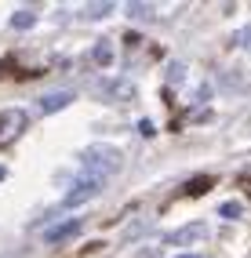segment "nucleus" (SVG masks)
<instances>
[{
    "label": "nucleus",
    "instance_id": "obj_13",
    "mask_svg": "<svg viewBox=\"0 0 251 258\" xmlns=\"http://www.w3.org/2000/svg\"><path fill=\"white\" fill-rule=\"evenodd\" d=\"M91 58H95L98 66H109V58H113V47H109L106 40H98V47L91 51Z\"/></svg>",
    "mask_w": 251,
    "mask_h": 258
},
{
    "label": "nucleus",
    "instance_id": "obj_14",
    "mask_svg": "<svg viewBox=\"0 0 251 258\" xmlns=\"http://www.w3.org/2000/svg\"><path fill=\"white\" fill-rule=\"evenodd\" d=\"M182 80H186V66L171 62V66H167V84H182Z\"/></svg>",
    "mask_w": 251,
    "mask_h": 258
},
{
    "label": "nucleus",
    "instance_id": "obj_19",
    "mask_svg": "<svg viewBox=\"0 0 251 258\" xmlns=\"http://www.w3.org/2000/svg\"><path fill=\"white\" fill-rule=\"evenodd\" d=\"M178 258H200V254H178Z\"/></svg>",
    "mask_w": 251,
    "mask_h": 258
},
{
    "label": "nucleus",
    "instance_id": "obj_4",
    "mask_svg": "<svg viewBox=\"0 0 251 258\" xmlns=\"http://www.w3.org/2000/svg\"><path fill=\"white\" fill-rule=\"evenodd\" d=\"M167 240H171L175 247H190V244H197V240H208V226H204V222H190V226L175 229Z\"/></svg>",
    "mask_w": 251,
    "mask_h": 258
},
{
    "label": "nucleus",
    "instance_id": "obj_1",
    "mask_svg": "<svg viewBox=\"0 0 251 258\" xmlns=\"http://www.w3.org/2000/svg\"><path fill=\"white\" fill-rule=\"evenodd\" d=\"M80 164H84V175H88V178H102V182H106L109 175H116V171L124 167V157H120V149H116V146L98 142V146H88V149H84Z\"/></svg>",
    "mask_w": 251,
    "mask_h": 258
},
{
    "label": "nucleus",
    "instance_id": "obj_15",
    "mask_svg": "<svg viewBox=\"0 0 251 258\" xmlns=\"http://www.w3.org/2000/svg\"><path fill=\"white\" fill-rule=\"evenodd\" d=\"M229 44H237V47H251V26H247V29H237Z\"/></svg>",
    "mask_w": 251,
    "mask_h": 258
},
{
    "label": "nucleus",
    "instance_id": "obj_16",
    "mask_svg": "<svg viewBox=\"0 0 251 258\" xmlns=\"http://www.w3.org/2000/svg\"><path fill=\"white\" fill-rule=\"evenodd\" d=\"M135 258H160V251L157 247H142V251H135Z\"/></svg>",
    "mask_w": 251,
    "mask_h": 258
},
{
    "label": "nucleus",
    "instance_id": "obj_10",
    "mask_svg": "<svg viewBox=\"0 0 251 258\" xmlns=\"http://www.w3.org/2000/svg\"><path fill=\"white\" fill-rule=\"evenodd\" d=\"M33 22H37V15H33L29 8H22V11H15V15H11V26H15V29H29Z\"/></svg>",
    "mask_w": 251,
    "mask_h": 258
},
{
    "label": "nucleus",
    "instance_id": "obj_2",
    "mask_svg": "<svg viewBox=\"0 0 251 258\" xmlns=\"http://www.w3.org/2000/svg\"><path fill=\"white\" fill-rule=\"evenodd\" d=\"M98 193H102V178H77L73 185H70V193L62 197V208H80V204H88V200H95Z\"/></svg>",
    "mask_w": 251,
    "mask_h": 258
},
{
    "label": "nucleus",
    "instance_id": "obj_8",
    "mask_svg": "<svg viewBox=\"0 0 251 258\" xmlns=\"http://www.w3.org/2000/svg\"><path fill=\"white\" fill-rule=\"evenodd\" d=\"M128 15H131V19H139V22H149V19H153V4H139V0H131Z\"/></svg>",
    "mask_w": 251,
    "mask_h": 258
},
{
    "label": "nucleus",
    "instance_id": "obj_17",
    "mask_svg": "<svg viewBox=\"0 0 251 258\" xmlns=\"http://www.w3.org/2000/svg\"><path fill=\"white\" fill-rule=\"evenodd\" d=\"M139 135H146V139H149V135H157V131H153V124H149V120H139Z\"/></svg>",
    "mask_w": 251,
    "mask_h": 258
},
{
    "label": "nucleus",
    "instance_id": "obj_20",
    "mask_svg": "<svg viewBox=\"0 0 251 258\" xmlns=\"http://www.w3.org/2000/svg\"><path fill=\"white\" fill-rule=\"evenodd\" d=\"M0 178H4V167H0Z\"/></svg>",
    "mask_w": 251,
    "mask_h": 258
},
{
    "label": "nucleus",
    "instance_id": "obj_9",
    "mask_svg": "<svg viewBox=\"0 0 251 258\" xmlns=\"http://www.w3.org/2000/svg\"><path fill=\"white\" fill-rule=\"evenodd\" d=\"M211 185H215V178H211V175H204V178H193V182H186V193H190V197H200V193H208Z\"/></svg>",
    "mask_w": 251,
    "mask_h": 258
},
{
    "label": "nucleus",
    "instance_id": "obj_5",
    "mask_svg": "<svg viewBox=\"0 0 251 258\" xmlns=\"http://www.w3.org/2000/svg\"><path fill=\"white\" fill-rule=\"evenodd\" d=\"M80 226H84L80 218H66V222H58V226L47 229L44 240H47V244H66V240H73V236L80 233Z\"/></svg>",
    "mask_w": 251,
    "mask_h": 258
},
{
    "label": "nucleus",
    "instance_id": "obj_3",
    "mask_svg": "<svg viewBox=\"0 0 251 258\" xmlns=\"http://www.w3.org/2000/svg\"><path fill=\"white\" fill-rule=\"evenodd\" d=\"M26 131V113L22 109H0V146L15 142Z\"/></svg>",
    "mask_w": 251,
    "mask_h": 258
},
{
    "label": "nucleus",
    "instance_id": "obj_11",
    "mask_svg": "<svg viewBox=\"0 0 251 258\" xmlns=\"http://www.w3.org/2000/svg\"><path fill=\"white\" fill-rule=\"evenodd\" d=\"M219 215H222L226 222H233V218H240V215H244V204H240V200H226L222 208H219Z\"/></svg>",
    "mask_w": 251,
    "mask_h": 258
},
{
    "label": "nucleus",
    "instance_id": "obj_7",
    "mask_svg": "<svg viewBox=\"0 0 251 258\" xmlns=\"http://www.w3.org/2000/svg\"><path fill=\"white\" fill-rule=\"evenodd\" d=\"M73 102V91H47V95H40L37 98V109L40 113H58V109H66Z\"/></svg>",
    "mask_w": 251,
    "mask_h": 258
},
{
    "label": "nucleus",
    "instance_id": "obj_18",
    "mask_svg": "<svg viewBox=\"0 0 251 258\" xmlns=\"http://www.w3.org/2000/svg\"><path fill=\"white\" fill-rule=\"evenodd\" d=\"M208 95H211V88H208V84H200V88H197V102H208Z\"/></svg>",
    "mask_w": 251,
    "mask_h": 258
},
{
    "label": "nucleus",
    "instance_id": "obj_6",
    "mask_svg": "<svg viewBox=\"0 0 251 258\" xmlns=\"http://www.w3.org/2000/svg\"><path fill=\"white\" fill-rule=\"evenodd\" d=\"M102 95L116 98V102H131V98H135V84H131L128 77H113V80L102 84Z\"/></svg>",
    "mask_w": 251,
    "mask_h": 258
},
{
    "label": "nucleus",
    "instance_id": "obj_12",
    "mask_svg": "<svg viewBox=\"0 0 251 258\" xmlns=\"http://www.w3.org/2000/svg\"><path fill=\"white\" fill-rule=\"evenodd\" d=\"M109 11H113V4H88V8H84V19L98 22V19H106Z\"/></svg>",
    "mask_w": 251,
    "mask_h": 258
}]
</instances>
